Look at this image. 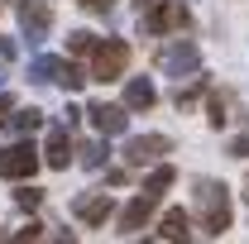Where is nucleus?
Masks as SVG:
<instances>
[{
    "mask_svg": "<svg viewBox=\"0 0 249 244\" xmlns=\"http://www.w3.org/2000/svg\"><path fill=\"white\" fill-rule=\"evenodd\" d=\"M192 206H196V215H201V230H206V235H225L230 220H235V211H230V192H225L220 182H211V177H196V187H192Z\"/></svg>",
    "mask_w": 249,
    "mask_h": 244,
    "instance_id": "obj_1",
    "label": "nucleus"
},
{
    "mask_svg": "<svg viewBox=\"0 0 249 244\" xmlns=\"http://www.w3.org/2000/svg\"><path fill=\"white\" fill-rule=\"evenodd\" d=\"M38 163H43V153L34 149L29 139H15V144L0 149V177L5 182H24V177L38 173Z\"/></svg>",
    "mask_w": 249,
    "mask_h": 244,
    "instance_id": "obj_2",
    "label": "nucleus"
},
{
    "mask_svg": "<svg viewBox=\"0 0 249 244\" xmlns=\"http://www.w3.org/2000/svg\"><path fill=\"white\" fill-rule=\"evenodd\" d=\"M124 67H129V43L124 38H106V43L91 48V77L96 82H115V77H124Z\"/></svg>",
    "mask_w": 249,
    "mask_h": 244,
    "instance_id": "obj_3",
    "label": "nucleus"
},
{
    "mask_svg": "<svg viewBox=\"0 0 249 244\" xmlns=\"http://www.w3.org/2000/svg\"><path fill=\"white\" fill-rule=\"evenodd\" d=\"M139 29L144 34H173V29H187V5L182 0H158L139 15Z\"/></svg>",
    "mask_w": 249,
    "mask_h": 244,
    "instance_id": "obj_4",
    "label": "nucleus"
},
{
    "mask_svg": "<svg viewBox=\"0 0 249 244\" xmlns=\"http://www.w3.org/2000/svg\"><path fill=\"white\" fill-rule=\"evenodd\" d=\"M158 67H163V77H196V67H201V53H196V43L192 38H178V43H168L163 53H158Z\"/></svg>",
    "mask_w": 249,
    "mask_h": 244,
    "instance_id": "obj_5",
    "label": "nucleus"
},
{
    "mask_svg": "<svg viewBox=\"0 0 249 244\" xmlns=\"http://www.w3.org/2000/svg\"><path fill=\"white\" fill-rule=\"evenodd\" d=\"M19 29L29 43H43L48 29H53V10H48V0H19Z\"/></svg>",
    "mask_w": 249,
    "mask_h": 244,
    "instance_id": "obj_6",
    "label": "nucleus"
},
{
    "mask_svg": "<svg viewBox=\"0 0 249 244\" xmlns=\"http://www.w3.org/2000/svg\"><path fill=\"white\" fill-rule=\"evenodd\" d=\"M168 149H173V139H163V134H139V139L124 144V163H129V168H144V163L163 158Z\"/></svg>",
    "mask_w": 249,
    "mask_h": 244,
    "instance_id": "obj_7",
    "label": "nucleus"
},
{
    "mask_svg": "<svg viewBox=\"0 0 249 244\" xmlns=\"http://www.w3.org/2000/svg\"><path fill=\"white\" fill-rule=\"evenodd\" d=\"M154 211H158V196H154V192L134 196V201H129V206L120 211V235H139V230L154 220Z\"/></svg>",
    "mask_w": 249,
    "mask_h": 244,
    "instance_id": "obj_8",
    "label": "nucleus"
},
{
    "mask_svg": "<svg viewBox=\"0 0 249 244\" xmlns=\"http://www.w3.org/2000/svg\"><path fill=\"white\" fill-rule=\"evenodd\" d=\"M72 215L87 220V225H106V220L115 215V201H110L106 192H91V196H77V201H72Z\"/></svg>",
    "mask_w": 249,
    "mask_h": 244,
    "instance_id": "obj_9",
    "label": "nucleus"
},
{
    "mask_svg": "<svg viewBox=\"0 0 249 244\" xmlns=\"http://www.w3.org/2000/svg\"><path fill=\"white\" fill-rule=\"evenodd\" d=\"M87 115H91V124L101 129V134H124V129H129V110H124V105L96 101V105H87Z\"/></svg>",
    "mask_w": 249,
    "mask_h": 244,
    "instance_id": "obj_10",
    "label": "nucleus"
},
{
    "mask_svg": "<svg viewBox=\"0 0 249 244\" xmlns=\"http://www.w3.org/2000/svg\"><path fill=\"white\" fill-rule=\"evenodd\" d=\"M154 101H158V91H154L149 77H129L124 82V110H149Z\"/></svg>",
    "mask_w": 249,
    "mask_h": 244,
    "instance_id": "obj_11",
    "label": "nucleus"
},
{
    "mask_svg": "<svg viewBox=\"0 0 249 244\" xmlns=\"http://www.w3.org/2000/svg\"><path fill=\"white\" fill-rule=\"evenodd\" d=\"M43 163H48V168H67V163H72V139H67V129H53V134H48Z\"/></svg>",
    "mask_w": 249,
    "mask_h": 244,
    "instance_id": "obj_12",
    "label": "nucleus"
},
{
    "mask_svg": "<svg viewBox=\"0 0 249 244\" xmlns=\"http://www.w3.org/2000/svg\"><path fill=\"white\" fill-rule=\"evenodd\" d=\"M158 235H163V240H187V235H192V215H187L182 206L163 211V220H158Z\"/></svg>",
    "mask_w": 249,
    "mask_h": 244,
    "instance_id": "obj_13",
    "label": "nucleus"
},
{
    "mask_svg": "<svg viewBox=\"0 0 249 244\" xmlns=\"http://www.w3.org/2000/svg\"><path fill=\"white\" fill-rule=\"evenodd\" d=\"M58 72H62V58H48V53H38V58L29 62V82H38V87L58 82Z\"/></svg>",
    "mask_w": 249,
    "mask_h": 244,
    "instance_id": "obj_14",
    "label": "nucleus"
},
{
    "mask_svg": "<svg viewBox=\"0 0 249 244\" xmlns=\"http://www.w3.org/2000/svg\"><path fill=\"white\" fill-rule=\"evenodd\" d=\"M38 124H43V110H15V115H10V129H15V134H34Z\"/></svg>",
    "mask_w": 249,
    "mask_h": 244,
    "instance_id": "obj_15",
    "label": "nucleus"
},
{
    "mask_svg": "<svg viewBox=\"0 0 249 244\" xmlns=\"http://www.w3.org/2000/svg\"><path fill=\"white\" fill-rule=\"evenodd\" d=\"M173 177H178V173H173L168 163H158L154 173H149V182H144V192H154V196H163V192L173 187Z\"/></svg>",
    "mask_w": 249,
    "mask_h": 244,
    "instance_id": "obj_16",
    "label": "nucleus"
},
{
    "mask_svg": "<svg viewBox=\"0 0 249 244\" xmlns=\"http://www.w3.org/2000/svg\"><path fill=\"white\" fill-rule=\"evenodd\" d=\"M82 168H106V158H110V149L106 144H82Z\"/></svg>",
    "mask_w": 249,
    "mask_h": 244,
    "instance_id": "obj_17",
    "label": "nucleus"
},
{
    "mask_svg": "<svg viewBox=\"0 0 249 244\" xmlns=\"http://www.w3.org/2000/svg\"><path fill=\"white\" fill-rule=\"evenodd\" d=\"M82 82H87V77H82V67H72V62L62 58V72H58V87H62V91H77Z\"/></svg>",
    "mask_w": 249,
    "mask_h": 244,
    "instance_id": "obj_18",
    "label": "nucleus"
},
{
    "mask_svg": "<svg viewBox=\"0 0 249 244\" xmlns=\"http://www.w3.org/2000/svg\"><path fill=\"white\" fill-rule=\"evenodd\" d=\"M91 48H96V34H87V29L67 34V53H77V58H82V53H91Z\"/></svg>",
    "mask_w": 249,
    "mask_h": 244,
    "instance_id": "obj_19",
    "label": "nucleus"
},
{
    "mask_svg": "<svg viewBox=\"0 0 249 244\" xmlns=\"http://www.w3.org/2000/svg\"><path fill=\"white\" fill-rule=\"evenodd\" d=\"M201 87H206V82H192V87H178V96H173V101H178V110H187V105H192V101L201 96Z\"/></svg>",
    "mask_w": 249,
    "mask_h": 244,
    "instance_id": "obj_20",
    "label": "nucleus"
},
{
    "mask_svg": "<svg viewBox=\"0 0 249 244\" xmlns=\"http://www.w3.org/2000/svg\"><path fill=\"white\" fill-rule=\"evenodd\" d=\"M15 201H19V211H34V206L43 201V192H34V187H19V192H15Z\"/></svg>",
    "mask_w": 249,
    "mask_h": 244,
    "instance_id": "obj_21",
    "label": "nucleus"
},
{
    "mask_svg": "<svg viewBox=\"0 0 249 244\" xmlns=\"http://www.w3.org/2000/svg\"><path fill=\"white\" fill-rule=\"evenodd\" d=\"M206 120L216 124V129H220L225 120H230V115H225V101H220V96H211V105H206Z\"/></svg>",
    "mask_w": 249,
    "mask_h": 244,
    "instance_id": "obj_22",
    "label": "nucleus"
},
{
    "mask_svg": "<svg viewBox=\"0 0 249 244\" xmlns=\"http://www.w3.org/2000/svg\"><path fill=\"white\" fill-rule=\"evenodd\" d=\"M10 115H15V96L0 91V124H10Z\"/></svg>",
    "mask_w": 249,
    "mask_h": 244,
    "instance_id": "obj_23",
    "label": "nucleus"
},
{
    "mask_svg": "<svg viewBox=\"0 0 249 244\" xmlns=\"http://www.w3.org/2000/svg\"><path fill=\"white\" fill-rule=\"evenodd\" d=\"M230 153H235V158H249V134H240V139L230 144Z\"/></svg>",
    "mask_w": 249,
    "mask_h": 244,
    "instance_id": "obj_24",
    "label": "nucleus"
},
{
    "mask_svg": "<svg viewBox=\"0 0 249 244\" xmlns=\"http://www.w3.org/2000/svg\"><path fill=\"white\" fill-rule=\"evenodd\" d=\"M5 58H15V43H10V38H0V62Z\"/></svg>",
    "mask_w": 249,
    "mask_h": 244,
    "instance_id": "obj_25",
    "label": "nucleus"
},
{
    "mask_svg": "<svg viewBox=\"0 0 249 244\" xmlns=\"http://www.w3.org/2000/svg\"><path fill=\"white\" fill-rule=\"evenodd\" d=\"M82 5H91V10H101V15H106V10H110L115 0H82Z\"/></svg>",
    "mask_w": 249,
    "mask_h": 244,
    "instance_id": "obj_26",
    "label": "nucleus"
},
{
    "mask_svg": "<svg viewBox=\"0 0 249 244\" xmlns=\"http://www.w3.org/2000/svg\"><path fill=\"white\" fill-rule=\"evenodd\" d=\"M0 87H5V67H0Z\"/></svg>",
    "mask_w": 249,
    "mask_h": 244,
    "instance_id": "obj_27",
    "label": "nucleus"
}]
</instances>
